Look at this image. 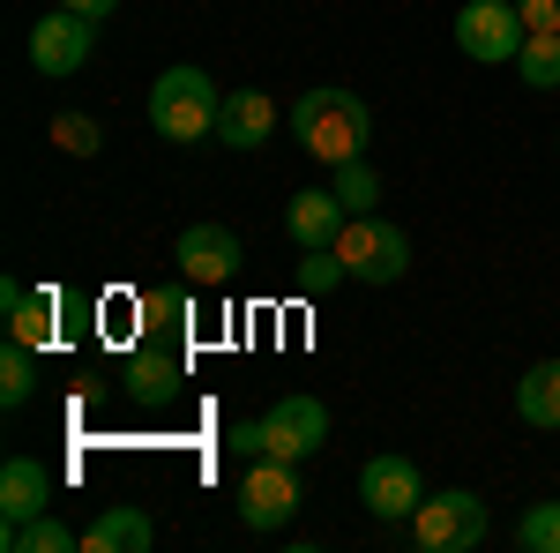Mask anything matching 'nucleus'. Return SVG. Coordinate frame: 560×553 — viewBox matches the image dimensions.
<instances>
[{"instance_id": "1", "label": "nucleus", "mask_w": 560, "mask_h": 553, "mask_svg": "<svg viewBox=\"0 0 560 553\" xmlns=\"http://www.w3.org/2000/svg\"><path fill=\"white\" fill-rule=\"evenodd\" d=\"M292 135L306 142V158L345 165V158H366L374 113H366V97H359V90L322 83V90H300V97H292Z\"/></svg>"}, {"instance_id": "2", "label": "nucleus", "mask_w": 560, "mask_h": 553, "mask_svg": "<svg viewBox=\"0 0 560 553\" xmlns=\"http://www.w3.org/2000/svg\"><path fill=\"white\" fill-rule=\"evenodd\" d=\"M217 120H224V90L202 76V68H165L158 83H150V128L179 142V150H195V142H217Z\"/></svg>"}, {"instance_id": "3", "label": "nucleus", "mask_w": 560, "mask_h": 553, "mask_svg": "<svg viewBox=\"0 0 560 553\" xmlns=\"http://www.w3.org/2000/svg\"><path fill=\"white\" fill-rule=\"evenodd\" d=\"M337 255H345V269L359 285H396V277L411 269V240H404V224L359 210V217H345V232H337Z\"/></svg>"}, {"instance_id": "4", "label": "nucleus", "mask_w": 560, "mask_h": 553, "mask_svg": "<svg viewBox=\"0 0 560 553\" xmlns=\"http://www.w3.org/2000/svg\"><path fill=\"white\" fill-rule=\"evenodd\" d=\"M523 38H530V23H523L516 0H464V15H456V53L478 68H509Z\"/></svg>"}, {"instance_id": "5", "label": "nucleus", "mask_w": 560, "mask_h": 553, "mask_svg": "<svg viewBox=\"0 0 560 553\" xmlns=\"http://www.w3.org/2000/svg\"><path fill=\"white\" fill-rule=\"evenodd\" d=\"M486 531H493V516H486V502H478V494H464V486L427 494V502L411 509V539H419L427 553H471Z\"/></svg>"}, {"instance_id": "6", "label": "nucleus", "mask_w": 560, "mask_h": 553, "mask_svg": "<svg viewBox=\"0 0 560 553\" xmlns=\"http://www.w3.org/2000/svg\"><path fill=\"white\" fill-rule=\"evenodd\" d=\"M240 523L247 531H284L292 516H300V464H284V457H247V479H240Z\"/></svg>"}, {"instance_id": "7", "label": "nucleus", "mask_w": 560, "mask_h": 553, "mask_svg": "<svg viewBox=\"0 0 560 553\" xmlns=\"http://www.w3.org/2000/svg\"><path fill=\"white\" fill-rule=\"evenodd\" d=\"M90 53H97V23L90 15H75V8H52V15H38L31 23V68L38 76H83Z\"/></svg>"}, {"instance_id": "8", "label": "nucleus", "mask_w": 560, "mask_h": 553, "mask_svg": "<svg viewBox=\"0 0 560 553\" xmlns=\"http://www.w3.org/2000/svg\"><path fill=\"white\" fill-rule=\"evenodd\" d=\"M261 441H269V457L306 464V457L329 441V404H322V396H277V404L261 412Z\"/></svg>"}, {"instance_id": "9", "label": "nucleus", "mask_w": 560, "mask_h": 553, "mask_svg": "<svg viewBox=\"0 0 560 553\" xmlns=\"http://www.w3.org/2000/svg\"><path fill=\"white\" fill-rule=\"evenodd\" d=\"M173 262H179L187 285H232L240 262H247V247H240L232 224H187V232L173 240Z\"/></svg>"}, {"instance_id": "10", "label": "nucleus", "mask_w": 560, "mask_h": 553, "mask_svg": "<svg viewBox=\"0 0 560 553\" xmlns=\"http://www.w3.org/2000/svg\"><path fill=\"white\" fill-rule=\"evenodd\" d=\"M359 502L382 516V523H411V509L427 502V479L411 457H366L359 464Z\"/></svg>"}, {"instance_id": "11", "label": "nucleus", "mask_w": 560, "mask_h": 553, "mask_svg": "<svg viewBox=\"0 0 560 553\" xmlns=\"http://www.w3.org/2000/svg\"><path fill=\"white\" fill-rule=\"evenodd\" d=\"M179 389H187V352H165V337H150L142 352L128 359V396L135 404H173Z\"/></svg>"}, {"instance_id": "12", "label": "nucleus", "mask_w": 560, "mask_h": 553, "mask_svg": "<svg viewBox=\"0 0 560 553\" xmlns=\"http://www.w3.org/2000/svg\"><path fill=\"white\" fill-rule=\"evenodd\" d=\"M345 203H337V187H300L292 203H284V232H292V247H337V232H345Z\"/></svg>"}, {"instance_id": "13", "label": "nucleus", "mask_w": 560, "mask_h": 553, "mask_svg": "<svg viewBox=\"0 0 560 553\" xmlns=\"http://www.w3.org/2000/svg\"><path fill=\"white\" fill-rule=\"evenodd\" d=\"M269 135H277V97H269V90H224L217 142H224V150H261Z\"/></svg>"}, {"instance_id": "14", "label": "nucleus", "mask_w": 560, "mask_h": 553, "mask_svg": "<svg viewBox=\"0 0 560 553\" xmlns=\"http://www.w3.org/2000/svg\"><path fill=\"white\" fill-rule=\"evenodd\" d=\"M45 509H52V471L38 457H8L0 464V516L23 523V516H45Z\"/></svg>"}, {"instance_id": "15", "label": "nucleus", "mask_w": 560, "mask_h": 553, "mask_svg": "<svg viewBox=\"0 0 560 553\" xmlns=\"http://www.w3.org/2000/svg\"><path fill=\"white\" fill-rule=\"evenodd\" d=\"M83 546H90V553H150V546H158V523H150V509L120 502V509H105V516L83 531Z\"/></svg>"}, {"instance_id": "16", "label": "nucleus", "mask_w": 560, "mask_h": 553, "mask_svg": "<svg viewBox=\"0 0 560 553\" xmlns=\"http://www.w3.org/2000/svg\"><path fill=\"white\" fill-rule=\"evenodd\" d=\"M516 419L538 426V434H560V359L523 367V382H516Z\"/></svg>"}, {"instance_id": "17", "label": "nucleus", "mask_w": 560, "mask_h": 553, "mask_svg": "<svg viewBox=\"0 0 560 553\" xmlns=\"http://www.w3.org/2000/svg\"><path fill=\"white\" fill-rule=\"evenodd\" d=\"M0 546H8V553H75V546H83V531H68L60 516L45 509V516H23V523H8V531H0Z\"/></svg>"}, {"instance_id": "18", "label": "nucleus", "mask_w": 560, "mask_h": 553, "mask_svg": "<svg viewBox=\"0 0 560 553\" xmlns=\"http://www.w3.org/2000/svg\"><path fill=\"white\" fill-rule=\"evenodd\" d=\"M52 314H60V292H31L15 314H8V337L31 344V352H45V344L60 337V330H52Z\"/></svg>"}, {"instance_id": "19", "label": "nucleus", "mask_w": 560, "mask_h": 553, "mask_svg": "<svg viewBox=\"0 0 560 553\" xmlns=\"http://www.w3.org/2000/svg\"><path fill=\"white\" fill-rule=\"evenodd\" d=\"M31 396H38V352L8 337V352H0V404L15 412V404H31Z\"/></svg>"}, {"instance_id": "20", "label": "nucleus", "mask_w": 560, "mask_h": 553, "mask_svg": "<svg viewBox=\"0 0 560 553\" xmlns=\"http://www.w3.org/2000/svg\"><path fill=\"white\" fill-rule=\"evenodd\" d=\"M516 68H523L530 90H560V31H530L523 53H516Z\"/></svg>"}, {"instance_id": "21", "label": "nucleus", "mask_w": 560, "mask_h": 553, "mask_svg": "<svg viewBox=\"0 0 560 553\" xmlns=\"http://www.w3.org/2000/svg\"><path fill=\"white\" fill-rule=\"evenodd\" d=\"M329 172H337L329 187H337V203H345L351 217H359V210H374V203H382V180H374V165H366V158H345V165H329Z\"/></svg>"}, {"instance_id": "22", "label": "nucleus", "mask_w": 560, "mask_h": 553, "mask_svg": "<svg viewBox=\"0 0 560 553\" xmlns=\"http://www.w3.org/2000/svg\"><path fill=\"white\" fill-rule=\"evenodd\" d=\"M351 269H345V255L337 247H300V292L306 299H322V292H337Z\"/></svg>"}, {"instance_id": "23", "label": "nucleus", "mask_w": 560, "mask_h": 553, "mask_svg": "<svg viewBox=\"0 0 560 553\" xmlns=\"http://www.w3.org/2000/svg\"><path fill=\"white\" fill-rule=\"evenodd\" d=\"M516 546L523 553H560V502H530V509H523Z\"/></svg>"}, {"instance_id": "24", "label": "nucleus", "mask_w": 560, "mask_h": 553, "mask_svg": "<svg viewBox=\"0 0 560 553\" xmlns=\"http://www.w3.org/2000/svg\"><path fill=\"white\" fill-rule=\"evenodd\" d=\"M52 142H60L68 158H97V150H105V128H97L90 113H52Z\"/></svg>"}, {"instance_id": "25", "label": "nucleus", "mask_w": 560, "mask_h": 553, "mask_svg": "<svg viewBox=\"0 0 560 553\" xmlns=\"http://www.w3.org/2000/svg\"><path fill=\"white\" fill-rule=\"evenodd\" d=\"M142 314H150V337H187V292H150L142 299Z\"/></svg>"}, {"instance_id": "26", "label": "nucleus", "mask_w": 560, "mask_h": 553, "mask_svg": "<svg viewBox=\"0 0 560 553\" xmlns=\"http://www.w3.org/2000/svg\"><path fill=\"white\" fill-rule=\"evenodd\" d=\"M224 449H232V457H269V441H261V419H240L232 434H224Z\"/></svg>"}, {"instance_id": "27", "label": "nucleus", "mask_w": 560, "mask_h": 553, "mask_svg": "<svg viewBox=\"0 0 560 553\" xmlns=\"http://www.w3.org/2000/svg\"><path fill=\"white\" fill-rule=\"evenodd\" d=\"M516 8L530 31H560V0H516Z\"/></svg>"}, {"instance_id": "28", "label": "nucleus", "mask_w": 560, "mask_h": 553, "mask_svg": "<svg viewBox=\"0 0 560 553\" xmlns=\"http://www.w3.org/2000/svg\"><path fill=\"white\" fill-rule=\"evenodd\" d=\"M60 8H75V15H90V23H105V15H113L120 0H60Z\"/></svg>"}]
</instances>
